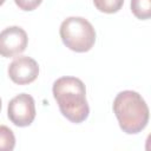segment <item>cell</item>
<instances>
[{"mask_svg":"<svg viewBox=\"0 0 151 151\" xmlns=\"http://www.w3.org/2000/svg\"><path fill=\"white\" fill-rule=\"evenodd\" d=\"M53 97L61 114L71 123L80 124L90 114V106L86 99V87L77 77H60L53 83Z\"/></svg>","mask_w":151,"mask_h":151,"instance_id":"cell-1","label":"cell"},{"mask_svg":"<svg viewBox=\"0 0 151 151\" xmlns=\"http://www.w3.org/2000/svg\"><path fill=\"white\" fill-rule=\"evenodd\" d=\"M112 109L120 129L127 134L142 132L149 123V106L136 91L125 90L119 92L113 100Z\"/></svg>","mask_w":151,"mask_h":151,"instance_id":"cell-2","label":"cell"},{"mask_svg":"<svg viewBox=\"0 0 151 151\" xmlns=\"http://www.w3.org/2000/svg\"><path fill=\"white\" fill-rule=\"evenodd\" d=\"M64 45L71 51L84 53L90 51L96 42V29L92 24L81 17L66 18L59 28Z\"/></svg>","mask_w":151,"mask_h":151,"instance_id":"cell-3","label":"cell"},{"mask_svg":"<svg viewBox=\"0 0 151 151\" xmlns=\"http://www.w3.org/2000/svg\"><path fill=\"white\" fill-rule=\"evenodd\" d=\"M9 120L19 127L28 126L35 118V103L31 94L20 93L12 98L7 106Z\"/></svg>","mask_w":151,"mask_h":151,"instance_id":"cell-4","label":"cell"},{"mask_svg":"<svg viewBox=\"0 0 151 151\" xmlns=\"http://www.w3.org/2000/svg\"><path fill=\"white\" fill-rule=\"evenodd\" d=\"M28 44V37L24 28L9 26L0 32V55L11 58L22 53Z\"/></svg>","mask_w":151,"mask_h":151,"instance_id":"cell-5","label":"cell"},{"mask_svg":"<svg viewBox=\"0 0 151 151\" xmlns=\"http://www.w3.org/2000/svg\"><path fill=\"white\" fill-rule=\"evenodd\" d=\"M8 77L18 85H27L33 83L39 76L38 63L27 55L17 57L8 65Z\"/></svg>","mask_w":151,"mask_h":151,"instance_id":"cell-6","label":"cell"},{"mask_svg":"<svg viewBox=\"0 0 151 151\" xmlns=\"http://www.w3.org/2000/svg\"><path fill=\"white\" fill-rule=\"evenodd\" d=\"M131 12L139 20L151 17V0H131Z\"/></svg>","mask_w":151,"mask_h":151,"instance_id":"cell-7","label":"cell"},{"mask_svg":"<svg viewBox=\"0 0 151 151\" xmlns=\"http://www.w3.org/2000/svg\"><path fill=\"white\" fill-rule=\"evenodd\" d=\"M14 147L15 136L13 131L6 125H0V151H12Z\"/></svg>","mask_w":151,"mask_h":151,"instance_id":"cell-8","label":"cell"},{"mask_svg":"<svg viewBox=\"0 0 151 151\" xmlns=\"http://www.w3.org/2000/svg\"><path fill=\"white\" fill-rule=\"evenodd\" d=\"M94 7L103 13H117L124 5V0H93Z\"/></svg>","mask_w":151,"mask_h":151,"instance_id":"cell-9","label":"cell"},{"mask_svg":"<svg viewBox=\"0 0 151 151\" xmlns=\"http://www.w3.org/2000/svg\"><path fill=\"white\" fill-rule=\"evenodd\" d=\"M41 1L42 0H14L15 5L21 11H26V12H29V11L35 9L41 4Z\"/></svg>","mask_w":151,"mask_h":151,"instance_id":"cell-10","label":"cell"},{"mask_svg":"<svg viewBox=\"0 0 151 151\" xmlns=\"http://www.w3.org/2000/svg\"><path fill=\"white\" fill-rule=\"evenodd\" d=\"M5 1H6V0H0V6H1V5H4V2H5Z\"/></svg>","mask_w":151,"mask_h":151,"instance_id":"cell-11","label":"cell"},{"mask_svg":"<svg viewBox=\"0 0 151 151\" xmlns=\"http://www.w3.org/2000/svg\"><path fill=\"white\" fill-rule=\"evenodd\" d=\"M0 111H1V98H0Z\"/></svg>","mask_w":151,"mask_h":151,"instance_id":"cell-12","label":"cell"}]
</instances>
